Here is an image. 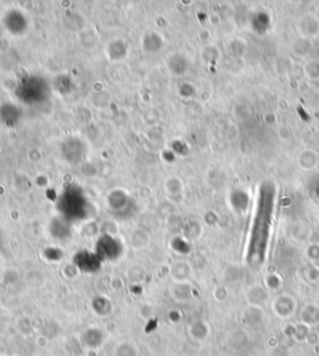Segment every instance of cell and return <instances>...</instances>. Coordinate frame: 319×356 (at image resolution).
<instances>
[{"instance_id": "cell-1", "label": "cell", "mask_w": 319, "mask_h": 356, "mask_svg": "<svg viewBox=\"0 0 319 356\" xmlns=\"http://www.w3.org/2000/svg\"><path fill=\"white\" fill-rule=\"evenodd\" d=\"M271 193L262 192L258 200L257 210L253 219L252 233H251V247L248 249V259L261 261L266 252L267 240H268L269 229H271L272 212H273Z\"/></svg>"}]
</instances>
